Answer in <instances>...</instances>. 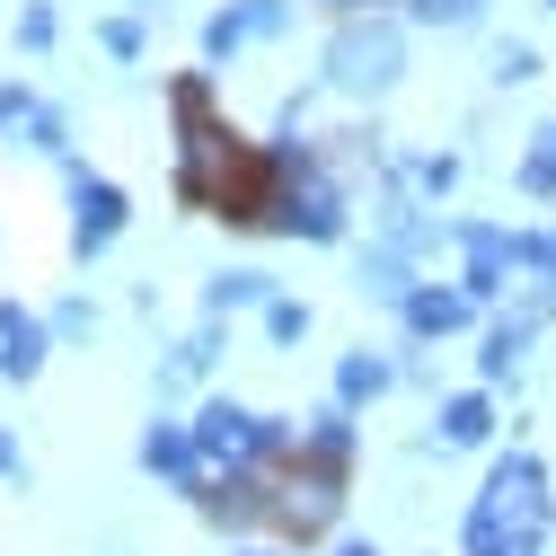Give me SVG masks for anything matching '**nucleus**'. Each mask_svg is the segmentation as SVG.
<instances>
[{
    "label": "nucleus",
    "instance_id": "4",
    "mask_svg": "<svg viewBox=\"0 0 556 556\" xmlns=\"http://www.w3.org/2000/svg\"><path fill=\"white\" fill-rule=\"evenodd\" d=\"M36 363H45V327L18 318V309H0V371H10V380H36Z\"/></svg>",
    "mask_w": 556,
    "mask_h": 556
},
{
    "label": "nucleus",
    "instance_id": "13",
    "mask_svg": "<svg viewBox=\"0 0 556 556\" xmlns=\"http://www.w3.org/2000/svg\"><path fill=\"white\" fill-rule=\"evenodd\" d=\"M344 556H371V547H344Z\"/></svg>",
    "mask_w": 556,
    "mask_h": 556
},
{
    "label": "nucleus",
    "instance_id": "10",
    "mask_svg": "<svg viewBox=\"0 0 556 556\" xmlns=\"http://www.w3.org/2000/svg\"><path fill=\"white\" fill-rule=\"evenodd\" d=\"M265 327H274V336H283V344H292V336H301V327H309V318H301V309H292V301H274V309H265Z\"/></svg>",
    "mask_w": 556,
    "mask_h": 556
},
{
    "label": "nucleus",
    "instance_id": "1",
    "mask_svg": "<svg viewBox=\"0 0 556 556\" xmlns=\"http://www.w3.org/2000/svg\"><path fill=\"white\" fill-rule=\"evenodd\" d=\"M539 530H547V477L530 451H513L477 495V521H468V556H539Z\"/></svg>",
    "mask_w": 556,
    "mask_h": 556
},
{
    "label": "nucleus",
    "instance_id": "2",
    "mask_svg": "<svg viewBox=\"0 0 556 556\" xmlns=\"http://www.w3.org/2000/svg\"><path fill=\"white\" fill-rule=\"evenodd\" d=\"M194 451H203V459H230V468H248V459L265 451V442H256V415H239V406H203Z\"/></svg>",
    "mask_w": 556,
    "mask_h": 556
},
{
    "label": "nucleus",
    "instance_id": "3",
    "mask_svg": "<svg viewBox=\"0 0 556 556\" xmlns=\"http://www.w3.org/2000/svg\"><path fill=\"white\" fill-rule=\"evenodd\" d=\"M389 62H397V36H389V27H354V36L336 45V72L354 80V89H363V80H389Z\"/></svg>",
    "mask_w": 556,
    "mask_h": 556
},
{
    "label": "nucleus",
    "instance_id": "9",
    "mask_svg": "<svg viewBox=\"0 0 556 556\" xmlns=\"http://www.w3.org/2000/svg\"><path fill=\"white\" fill-rule=\"evenodd\" d=\"M142 459H151V468H186V442H177V433H151V451H142Z\"/></svg>",
    "mask_w": 556,
    "mask_h": 556
},
{
    "label": "nucleus",
    "instance_id": "8",
    "mask_svg": "<svg viewBox=\"0 0 556 556\" xmlns=\"http://www.w3.org/2000/svg\"><path fill=\"white\" fill-rule=\"evenodd\" d=\"M371 389H389L380 363H344V397H371Z\"/></svg>",
    "mask_w": 556,
    "mask_h": 556
},
{
    "label": "nucleus",
    "instance_id": "7",
    "mask_svg": "<svg viewBox=\"0 0 556 556\" xmlns=\"http://www.w3.org/2000/svg\"><path fill=\"white\" fill-rule=\"evenodd\" d=\"M442 433H451V442H485V397H451Z\"/></svg>",
    "mask_w": 556,
    "mask_h": 556
},
{
    "label": "nucleus",
    "instance_id": "6",
    "mask_svg": "<svg viewBox=\"0 0 556 556\" xmlns=\"http://www.w3.org/2000/svg\"><path fill=\"white\" fill-rule=\"evenodd\" d=\"M406 318L433 336V327H459V318H468V301H451V292H425V301H406Z\"/></svg>",
    "mask_w": 556,
    "mask_h": 556
},
{
    "label": "nucleus",
    "instance_id": "11",
    "mask_svg": "<svg viewBox=\"0 0 556 556\" xmlns=\"http://www.w3.org/2000/svg\"><path fill=\"white\" fill-rule=\"evenodd\" d=\"M425 10H433V18H468V10H477V0H425Z\"/></svg>",
    "mask_w": 556,
    "mask_h": 556
},
{
    "label": "nucleus",
    "instance_id": "12",
    "mask_svg": "<svg viewBox=\"0 0 556 556\" xmlns=\"http://www.w3.org/2000/svg\"><path fill=\"white\" fill-rule=\"evenodd\" d=\"M10 459H18V451H10V442H0V468H10Z\"/></svg>",
    "mask_w": 556,
    "mask_h": 556
},
{
    "label": "nucleus",
    "instance_id": "5",
    "mask_svg": "<svg viewBox=\"0 0 556 556\" xmlns=\"http://www.w3.org/2000/svg\"><path fill=\"white\" fill-rule=\"evenodd\" d=\"M80 239H89V248H106V239H115V194H106V186H89V194H80Z\"/></svg>",
    "mask_w": 556,
    "mask_h": 556
}]
</instances>
